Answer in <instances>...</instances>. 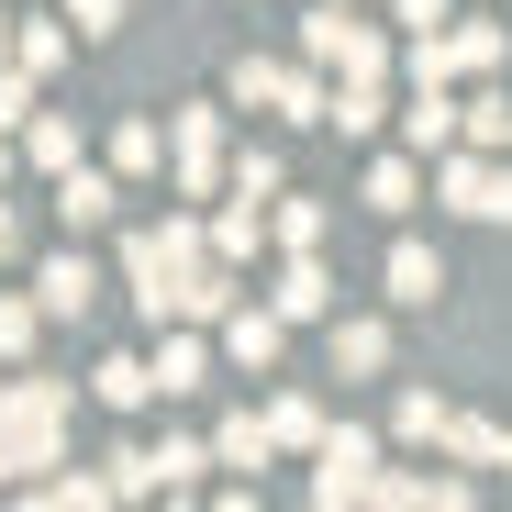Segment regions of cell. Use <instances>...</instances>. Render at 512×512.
Segmentation results:
<instances>
[{
	"instance_id": "obj_18",
	"label": "cell",
	"mask_w": 512,
	"mask_h": 512,
	"mask_svg": "<svg viewBox=\"0 0 512 512\" xmlns=\"http://www.w3.org/2000/svg\"><path fill=\"white\" fill-rule=\"evenodd\" d=\"M201 334H167V346H156V390H201Z\"/></svg>"
},
{
	"instance_id": "obj_2",
	"label": "cell",
	"mask_w": 512,
	"mask_h": 512,
	"mask_svg": "<svg viewBox=\"0 0 512 512\" xmlns=\"http://www.w3.org/2000/svg\"><path fill=\"white\" fill-rule=\"evenodd\" d=\"M435 201L468 212V223H512V167H490V145H479V156L446 145V156H435Z\"/></svg>"
},
{
	"instance_id": "obj_17",
	"label": "cell",
	"mask_w": 512,
	"mask_h": 512,
	"mask_svg": "<svg viewBox=\"0 0 512 512\" xmlns=\"http://www.w3.org/2000/svg\"><path fill=\"white\" fill-rule=\"evenodd\" d=\"M268 446H323V412H312L301 390H279V401H268Z\"/></svg>"
},
{
	"instance_id": "obj_11",
	"label": "cell",
	"mask_w": 512,
	"mask_h": 512,
	"mask_svg": "<svg viewBox=\"0 0 512 512\" xmlns=\"http://www.w3.org/2000/svg\"><path fill=\"white\" fill-rule=\"evenodd\" d=\"M223 357L256 379V368H279V301L268 312H223Z\"/></svg>"
},
{
	"instance_id": "obj_28",
	"label": "cell",
	"mask_w": 512,
	"mask_h": 512,
	"mask_svg": "<svg viewBox=\"0 0 512 512\" xmlns=\"http://www.w3.org/2000/svg\"><path fill=\"white\" fill-rule=\"evenodd\" d=\"M401 435H423V446H446V401H435V390H412V401H401Z\"/></svg>"
},
{
	"instance_id": "obj_22",
	"label": "cell",
	"mask_w": 512,
	"mask_h": 512,
	"mask_svg": "<svg viewBox=\"0 0 512 512\" xmlns=\"http://www.w3.org/2000/svg\"><path fill=\"white\" fill-rule=\"evenodd\" d=\"M268 234L301 256V245H323V201H268Z\"/></svg>"
},
{
	"instance_id": "obj_10",
	"label": "cell",
	"mask_w": 512,
	"mask_h": 512,
	"mask_svg": "<svg viewBox=\"0 0 512 512\" xmlns=\"http://www.w3.org/2000/svg\"><path fill=\"white\" fill-rule=\"evenodd\" d=\"M379 279H390V301H401V312H435V290H446V268H435V245H412V234L390 245V268H379Z\"/></svg>"
},
{
	"instance_id": "obj_1",
	"label": "cell",
	"mask_w": 512,
	"mask_h": 512,
	"mask_svg": "<svg viewBox=\"0 0 512 512\" xmlns=\"http://www.w3.org/2000/svg\"><path fill=\"white\" fill-rule=\"evenodd\" d=\"M301 56L334 67V78H390V34L357 23V0H323V12H301Z\"/></svg>"
},
{
	"instance_id": "obj_19",
	"label": "cell",
	"mask_w": 512,
	"mask_h": 512,
	"mask_svg": "<svg viewBox=\"0 0 512 512\" xmlns=\"http://www.w3.org/2000/svg\"><path fill=\"white\" fill-rule=\"evenodd\" d=\"M212 457H223V468H268L279 446H268V423L245 412V423H223V435H212Z\"/></svg>"
},
{
	"instance_id": "obj_4",
	"label": "cell",
	"mask_w": 512,
	"mask_h": 512,
	"mask_svg": "<svg viewBox=\"0 0 512 512\" xmlns=\"http://www.w3.org/2000/svg\"><path fill=\"white\" fill-rule=\"evenodd\" d=\"M234 101H268V112H290V123H323V78H301V67H268V56H245V67H234Z\"/></svg>"
},
{
	"instance_id": "obj_13",
	"label": "cell",
	"mask_w": 512,
	"mask_h": 512,
	"mask_svg": "<svg viewBox=\"0 0 512 512\" xmlns=\"http://www.w3.org/2000/svg\"><path fill=\"white\" fill-rule=\"evenodd\" d=\"M412 201H423V167H412V156H379V167H368V212H390V223H401Z\"/></svg>"
},
{
	"instance_id": "obj_25",
	"label": "cell",
	"mask_w": 512,
	"mask_h": 512,
	"mask_svg": "<svg viewBox=\"0 0 512 512\" xmlns=\"http://www.w3.org/2000/svg\"><path fill=\"white\" fill-rule=\"evenodd\" d=\"M156 156H167V134H156V123H123V134H112V167H123V179H145Z\"/></svg>"
},
{
	"instance_id": "obj_21",
	"label": "cell",
	"mask_w": 512,
	"mask_h": 512,
	"mask_svg": "<svg viewBox=\"0 0 512 512\" xmlns=\"http://www.w3.org/2000/svg\"><path fill=\"white\" fill-rule=\"evenodd\" d=\"M23 156H34V167H45V179H56V167H67V156H78V134H67V123H56V112H34V123H23Z\"/></svg>"
},
{
	"instance_id": "obj_20",
	"label": "cell",
	"mask_w": 512,
	"mask_h": 512,
	"mask_svg": "<svg viewBox=\"0 0 512 512\" xmlns=\"http://www.w3.org/2000/svg\"><path fill=\"white\" fill-rule=\"evenodd\" d=\"M212 245H223V256H256V245H268V201H234V212L212 223Z\"/></svg>"
},
{
	"instance_id": "obj_6",
	"label": "cell",
	"mask_w": 512,
	"mask_h": 512,
	"mask_svg": "<svg viewBox=\"0 0 512 512\" xmlns=\"http://www.w3.org/2000/svg\"><path fill=\"white\" fill-rule=\"evenodd\" d=\"M368 479H379V435H323V479H312V501H368Z\"/></svg>"
},
{
	"instance_id": "obj_9",
	"label": "cell",
	"mask_w": 512,
	"mask_h": 512,
	"mask_svg": "<svg viewBox=\"0 0 512 512\" xmlns=\"http://www.w3.org/2000/svg\"><path fill=\"white\" fill-rule=\"evenodd\" d=\"M101 301V279H90V256H45V268H34V312H56V323H78V312H90Z\"/></svg>"
},
{
	"instance_id": "obj_34",
	"label": "cell",
	"mask_w": 512,
	"mask_h": 512,
	"mask_svg": "<svg viewBox=\"0 0 512 512\" xmlns=\"http://www.w3.org/2000/svg\"><path fill=\"white\" fill-rule=\"evenodd\" d=\"M0 56H12V23H0Z\"/></svg>"
},
{
	"instance_id": "obj_5",
	"label": "cell",
	"mask_w": 512,
	"mask_h": 512,
	"mask_svg": "<svg viewBox=\"0 0 512 512\" xmlns=\"http://www.w3.org/2000/svg\"><path fill=\"white\" fill-rule=\"evenodd\" d=\"M167 145H179V190L212 201V190H223V112H179V123H167Z\"/></svg>"
},
{
	"instance_id": "obj_8",
	"label": "cell",
	"mask_w": 512,
	"mask_h": 512,
	"mask_svg": "<svg viewBox=\"0 0 512 512\" xmlns=\"http://www.w3.org/2000/svg\"><path fill=\"white\" fill-rule=\"evenodd\" d=\"M56 223L67 234H101L112 223V179H101V167H78V156L56 167Z\"/></svg>"
},
{
	"instance_id": "obj_23",
	"label": "cell",
	"mask_w": 512,
	"mask_h": 512,
	"mask_svg": "<svg viewBox=\"0 0 512 512\" xmlns=\"http://www.w3.org/2000/svg\"><path fill=\"white\" fill-rule=\"evenodd\" d=\"M101 401H112V412L156 401V368H134V357H101Z\"/></svg>"
},
{
	"instance_id": "obj_12",
	"label": "cell",
	"mask_w": 512,
	"mask_h": 512,
	"mask_svg": "<svg viewBox=\"0 0 512 512\" xmlns=\"http://www.w3.org/2000/svg\"><path fill=\"white\" fill-rule=\"evenodd\" d=\"M312 312H334V279L312 268V245H301L290 268H279V323H312Z\"/></svg>"
},
{
	"instance_id": "obj_30",
	"label": "cell",
	"mask_w": 512,
	"mask_h": 512,
	"mask_svg": "<svg viewBox=\"0 0 512 512\" xmlns=\"http://www.w3.org/2000/svg\"><path fill=\"white\" fill-rule=\"evenodd\" d=\"M34 346V301H0V357H23Z\"/></svg>"
},
{
	"instance_id": "obj_14",
	"label": "cell",
	"mask_w": 512,
	"mask_h": 512,
	"mask_svg": "<svg viewBox=\"0 0 512 512\" xmlns=\"http://www.w3.org/2000/svg\"><path fill=\"white\" fill-rule=\"evenodd\" d=\"M223 179H234V201H279V190H290V167H279L268 145H245V156L223 167Z\"/></svg>"
},
{
	"instance_id": "obj_24",
	"label": "cell",
	"mask_w": 512,
	"mask_h": 512,
	"mask_svg": "<svg viewBox=\"0 0 512 512\" xmlns=\"http://www.w3.org/2000/svg\"><path fill=\"white\" fill-rule=\"evenodd\" d=\"M201 468H212V446H190V435H167V446H156V490H190Z\"/></svg>"
},
{
	"instance_id": "obj_32",
	"label": "cell",
	"mask_w": 512,
	"mask_h": 512,
	"mask_svg": "<svg viewBox=\"0 0 512 512\" xmlns=\"http://www.w3.org/2000/svg\"><path fill=\"white\" fill-rule=\"evenodd\" d=\"M12 256H23V212H12V201H0V268H12Z\"/></svg>"
},
{
	"instance_id": "obj_15",
	"label": "cell",
	"mask_w": 512,
	"mask_h": 512,
	"mask_svg": "<svg viewBox=\"0 0 512 512\" xmlns=\"http://www.w3.org/2000/svg\"><path fill=\"white\" fill-rule=\"evenodd\" d=\"M457 134L501 156V145H512V101H501V90H479V101H457Z\"/></svg>"
},
{
	"instance_id": "obj_3",
	"label": "cell",
	"mask_w": 512,
	"mask_h": 512,
	"mask_svg": "<svg viewBox=\"0 0 512 512\" xmlns=\"http://www.w3.org/2000/svg\"><path fill=\"white\" fill-rule=\"evenodd\" d=\"M501 67V23H446V34H412V78H490Z\"/></svg>"
},
{
	"instance_id": "obj_7",
	"label": "cell",
	"mask_w": 512,
	"mask_h": 512,
	"mask_svg": "<svg viewBox=\"0 0 512 512\" xmlns=\"http://www.w3.org/2000/svg\"><path fill=\"white\" fill-rule=\"evenodd\" d=\"M401 145H412V156H446V145H457V78H412Z\"/></svg>"
},
{
	"instance_id": "obj_26",
	"label": "cell",
	"mask_w": 512,
	"mask_h": 512,
	"mask_svg": "<svg viewBox=\"0 0 512 512\" xmlns=\"http://www.w3.org/2000/svg\"><path fill=\"white\" fill-rule=\"evenodd\" d=\"M56 56H67V34H56V23H34V34H12V67H23V78H45Z\"/></svg>"
},
{
	"instance_id": "obj_31",
	"label": "cell",
	"mask_w": 512,
	"mask_h": 512,
	"mask_svg": "<svg viewBox=\"0 0 512 512\" xmlns=\"http://www.w3.org/2000/svg\"><path fill=\"white\" fill-rule=\"evenodd\" d=\"M67 23H78V34H112V23H123V0H67Z\"/></svg>"
},
{
	"instance_id": "obj_29",
	"label": "cell",
	"mask_w": 512,
	"mask_h": 512,
	"mask_svg": "<svg viewBox=\"0 0 512 512\" xmlns=\"http://www.w3.org/2000/svg\"><path fill=\"white\" fill-rule=\"evenodd\" d=\"M390 12H401L412 34H446V23H457V0H390Z\"/></svg>"
},
{
	"instance_id": "obj_33",
	"label": "cell",
	"mask_w": 512,
	"mask_h": 512,
	"mask_svg": "<svg viewBox=\"0 0 512 512\" xmlns=\"http://www.w3.org/2000/svg\"><path fill=\"white\" fill-rule=\"evenodd\" d=\"M0 179H12V145H0Z\"/></svg>"
},
{
	"instance_id": "obj_27",
	"label": "cell",
	"mask_w": 512,
	"mask_h": 512,
	"mask_svg": "<svg viewBox=\"0 0 512 512\" xmlns=\"http://www.w3.org/2000/svg\"><path fill=\"white\" fill-rule=\"evenodd\" d=\"M12 123H34V78H23L12 56H0V134H12Z\"/></svg>"
},
{
	"instance_id": "obj_16",
	"label": "cell",
	"mask_w": 512,
	"mask_h": 512,
	"mask_svg": "<svg viewBox=\"0 0 512 512\" xmlns=\"http://www.w3.org/2000/svg\"><path fill=\"white\" fill-rule=\"evenodd\" d=\"M346 368H357V379L390 368V334H379V323H334V379H346Z\"/></svg>"
}]
</instances>
